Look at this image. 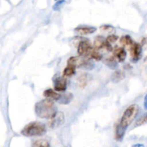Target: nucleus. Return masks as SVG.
I'll return each mask as SVG.
<instances>
[{
    "instance_id": "4468645a",
    "label": "nucleus",
    "mask_w": 147,
    "mask_h": 147,
    "mask_svg": "<svg viewBox=\"0 0 147 147\" xmlns=\"http://www.w3.org/2000/svg\"><path fill=\"white\" fill-rule=\"evenodd\" d=\"M76 67L73 66L67 65L63 70V77L64 78H70L75 75L76 73Z\"/></svg>"
},
{
    "instance_id": "423d86ee",
    "label": "nucleus",
    "mask_w": 147,
    "mask_h": 147,
    "mask_svg": "<svg viewBox=\"0 0 147 147\" xmlns=\"http://www.w3.org/2000/svg\"><path fill=\"white\" fill-rule=\"evenodd\" d=\"M131 56L132 61L136 63L142 58V47L139 43L134 42L131 46L130 49Z\"/></svg>"
},
{
    "instance_id": "b1692460",
    "label": "nucleus",
    "mask_w": 147,
    "mask_h": 147,
    "mask_svg": "<svg viewBox=\"0 0 147 147\" xmlns=\"http://www.w3.org/2000/svg\"><path fill=\"white\" fill-rule=\"evenodd\" d=\"M64 0H63V1H59V2H57V4H55V5L54 6V7H53V9H54L55 10H58L60 8V7H61V4H63V2H64Z\"/></svg>"
},
{
    "instance_id": "2eb2a0df",
    "label": "nucleus",
    "mask_w": 147,
    "mask_h": 147,
    "mask_svg": "<svg viewBox=\"0 0 147 147\" xmlns=\"http://www.w3.org/2000/svg\"><path fill=\"white\" fill-rule=\"evenodd\" d=\"M104 63L108 67L111 69H116L118 65V63L116 62V58L113 56H111V57H109V58H106L104 60Z\"/></svg>"
},
{
    "instance_id": "7ed1b4c3",
    "label": "nucleus",
    "mask_w": 147,
    "mask_h": 147,
    "mask_svg": "<svg viewBox=\"0 0 147 147\" xmlns=\"http://www.w3.org/2000/svg\"><path fill=\"white\" fill-rule=\"evenodd\" d=\"M47 129L44 123L39 121H33L28 123L22 130L21 134L24 136H40L45 134Z\"/></svg>"
},
{
    "instance_id": "6e6552de",
    "label": "nucleus",
    "mask_w": 147,
    "mask_h": 147,
    "mask_svg": "<svg viewBox=\"0 0 147 147\" xmlns=\"http://www.w3.org/2000/svg\"><path fill=\"white\" fill-rule=\"evenodd\" d=\"M96 31L95 27H89V26H80L75 29V32L78 33L80 35H86V34H93Z\"/></svg>"
},
{
    "instance_id": "6ab92c4d",
    "label": "nucleus",
    "mask_w": 147,
    "mask_h": 147,
    "mask_svg": "<svg viewBox=\"0 0 147 147\" xmlns=\"http://www.w3.org/2000/svg\"><path fill=\"white\" fill-rule=\"evenodd\" d=\"M88 76L86 74H83L80 76L78 78V82H79V86L81 88H84L87 85L88 81Z\"/></svg>"
},
{
    "instance_id": "39448f33",
    "label": "nucleus",
    "mask_w": 147,
    "mask_h": 147,
    "mask_svg": "<svg viewBox=\"0 0 147 147\" xmlns=\"http://www.w3.org/2000/svg\"><path fill=\"white\" fill-rule=\"evenodd\" d=\"M49 119H50L49 126L52 129H56V128L62 126L65 123L64 114L63 112L57 111Z\"/></svg>"
},
{
    "instance_id": "ddd939ff",
    "label": "nucleus",
    "mask_w": 147,
    "mask_h": 147,
    "mask_svg": "<svg viewBox=\"0 0 147 147\" xmlns=\"http://www.w3.org/2000/svg\"><path fill=\"white\" fill-rule=\"evenodd\" d=\"M105 42H106V40H105L104 37H102V36L98 35L96 37L94 40V48L97 49V50L103 48Z\"/></svg>"
},
{
    "instance_id": "5701e85b",
    "label": "nucleus",
    "mask_w": 147,
    "mask_h": 147,
    "mask_svg": "<svg viewBox=\"0 0 147 147\" xmlns=\"http://www.w3.org/2000/svg\"><path fill=\"white\" fill-rule=\"evenodd\" d=\"M103 48H105L106 50H108V51H109V52L113 51V47H112V45H111V43L108 42L106 40V42H105V44H104V46H103Z\"/></svg>"
},
{
    "instance_id": "dca6fc26",
    "label": "nucleus",
    "mask_w": 147,
    "mask_h": 147,
    "mask_svg": "<svg viewBox=\"0 0 147 147\" xmlns=\"http://www.w3.org/2000/svg\"><path fill=\"white\" fill-rule=\"evenodd\" d=\"M120 42L122 45L126 46V47H131L134 43V41L129 35H124L120 39Z\"/></svg>"
},
{
    "instance_id": "f03ea898",
    "label": "nucleus",
    "mask_w": 147,
    "mask_h": 147,
    "mask_svg": "<svg viewBox=\"0 0 147 147\" xmlns=\"http://www.w3.org/2000/svg\"><path fill=\"white\" fill-rule=\"evenodd\" d=\"M57 111V108L53 100L45 98L36 103L34 112L40 119H50Z\"/></svg>"
},
{
    "instance_id": "9d476101",
    "label": "nucleus",
    "mask_w": 147,
    "mask_h": 147,
    "mask_svg": "<svg viewBox=\"0 0 147 147\" xmlns=\"http://www.w3.org/2000/svg\"><path fill=\"white\" fill-rule=\"evenodd\" d=\"M113 53H114V55L116 56V57L120 63H122V62H123L126 60L127 54H126L125 49L123 48V47H116L113 50Z\"/></svg>"
},
{
    "instance_id": "a878e982",
    "label": "nucleus",
    "mask_w": 147,
    "mask_h": 147,
    "mask_svg": "<svg viewBox=\"0 0 147 147\" xmlns=\"http://www.w3.org/2000/svg\"><path fill=\"white\" fill-rule=\"evenodd\" d=\"M132 147H144V145L142 144H135Z\"/></svg>"
},
{
    "instance_id": "a211bd4d",
    "label": "nucleus",
    "mask_w": 147,
    "mask_h": 147,
    "mask_svg": "<svg viewBox=\"0 0 147 147\" xmlns=\"http://www.w3.org/2000/svg\"><path fill=\"white\" fill-rule=\"evenodd\" d=\"M89 58L94 59L96 60H100L102 58V55L100 54V53L98 52V50L94 48L93 47V50H91L90 53V55H89Z\"/></svg>"
},
{
    "instance_id": "9b49d317",
    "label": "nucleus",
    "mask_w": 147,
    "mask_h": 147,
    "mask_svg": "<svg viewBox=\"0 0 147 147\" xmlns=\"http://www.w3.org/2000/svg\"><path fill=\"white\" fill-rule=\"evenodd\" d=\"M73 95L70 93H67L63 95H60V98L58 100V102L61 104H68L73 100Z\"/></svg>"
},
{
    "instance_id": "0eeeda50",
    "label": "nucleus",
    "mask_w": 147,
    "mask_h": 147,
    "mask_svg": "<svg viewBox=\"0 0 147 147\" xmlns=\"http://www.w3.org/2000/svg\"><path fill=\"white\" fill-rule=\"evenodd\" d=\"M54 89L57 92H65L67 89V80L64 77H57L54 80Z\"/></svg>"
},
{
    "instance_id": "4be33fe9",
    "label": "nucleus",
    "mask_w": 147,
    "mask_h": 147,
    "mask_svg": "<svg viewBox=\"0 0 147 147\" xmlns=\"http://www.w3.org/2000/svg\"><path fill=\"white\" fill-rule=\"evenodd\" d=\"M100 30L109 33H113V32H114V28H113V27H112V26L111 25H108V24L101 26V27H100Z\"/></svg>"
},
{
    "instance_id": "f8f14e48",
    "label": "nucleus",
    "mask_w": 147,
    "mask_h": 147,
    "mask_svg": "<svg viewBox=\"0 0 147 147\" xmlns=\"http://www.w3.org/2000/svg\"><path fill=\"white\" fill-rule=\"evenodd\" d=\"M125 78V73H123L122 70H116V72L113 73V74L112 75V81L114 82V83H119V82L121 81L122 80H123Z\"/></svg>"
},
{
    "instance_id": "1a4fd4ad",
    "label": "nucleus",
    "mask_w": 147,
    "mask_h": 147,
    "mask_svg": "<svg viewBox=\"0 0 147 147\" xmlns=\"http://www.w3.org/2000/svg\"><path fill=\"white\" fill-rule=\"evenodd\" d=\"M43 96L46 98L50 99V100H55V101H58V100L60 98V94L55 91L53 89H47L43 93Z\"/></svg>"
},
{
    "instance_id": "20e7f679",
    "label": "nucleus",
    "mask_w": 147,
    "mask_h": 147,
    "mask_svg": "<svg viewBox=\"0 0 147 147\" xmlns=\"http://www.w3.org/2000/svg\"><path fill=\"white\" fill-rule=\"evenodd\" d=\"M93 48L88 39L82 38L78 44V53L81 57L89 58V55Z\"/></svg>"
},
{
    "instance_id": "aec40b11",
    "label": "nucleus",
    "mask_w": 147,
    "mask_h": 147,
    "mask_svg": "<svg viewBox=\"0 0 147 147\" xmlns=\"http://www.w3.org/2000/svg\"><path fill=\"white\" fill-rule=\"evenodd\" d=\"M147 123V113L146 114L144 115L142 117L139 118L137 121H136L135 123V126H140L142 125H144Z\"/></svg>"
},
{
    "instance_id": "393cba45",
    "label": "nucleus",
    "mask_w": 147,
    "mask_h": 147,
    "mask_svg": "<svg viewBox=\"0 0 147 147\" xmlns=\"http://www.w3.org/2000/svg\"><path fill=\"white\" fill-rule=\"evenodd\" d=\"M144 106L145 109L147 110V95L144 98Z\"/></svg>"
},
{
    "instance_id": "f3484780",
    "label": "nucleus",
    "mask_w": 147,
    "mask_h": 147,
    "mask_svg": "<svg viewBox=\"0 0 147 147\" xmlns=\"http://www.w3.org/2000/svg\"><path fill=\"white\" fill-rule=\"evenodd\" d=\"M32 147H51L50 143L45 139H39L34 142Z\"/></svg>"
},
{
    "instance_id": "412c9836",
    "label": "nucleus",
    "mask_w": 147,
    "mask_h": 147,
    "mask_svg": "<svg viewBox=\"0 0 147 147\" xmlns=\"http://www.w3.org/2000/svg\"><path fill=\"white\" fill-rule=\"evenodd\" d=\"M118 40H119V37H118L117 35H116V34H110V35L108 36L106 40L108 42H109L111 44V43L116 42Z\"/></svg>"
},
{
    "instance_id": "f257e3e1",
    "label": "nucleus",
    "mask_w": 147,
    "mask_h": 147,
    "mask_svg": "<svg viewBox=\"0 0 147 147\" xmlns=\"http://www.w3.org/2000/svg\"><path fill=\"white\" fill-rule=\"evenodd\" d=\"M139 107L136 104L131 105L125 110L120 122L116 126V132H115V138L116 140L120 142L123 139L126 129L136 119L139 114Z\"/></svg>"
}]
</instances>
